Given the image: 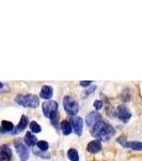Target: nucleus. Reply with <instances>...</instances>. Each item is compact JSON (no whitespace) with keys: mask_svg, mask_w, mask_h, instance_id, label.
I'll list each match as a JSON object with an SVG mask.
<instances>
[{"mask_svg":"<svg viewBox=\"0 0 142 161\" xmlns=\"http://www.w3.org/2000/svg\"><path fill=\"white\" fill-rule=\"evenodd\" d=\"M91 134L94 137L99 139V141H107L114 134V128L110 124H107L106 121L100 119L97 121L91 129Z\"/></svg>","mask_w":142,"mask_h":161,"instance_id":"obj_1","label":"nucleus"},{"mask_svg":"<svg viewBox=\"0 0 142 161\" xmlns=\"http://www.w3.org/2000/svg\"><path fill=\"white\" fill-rule=\"evenodd\" d=\"M43 113L44 115L47 118L50 119L51 124L53 125V127L57 128V125H58V103L53 100H46L45 102H43L42 104Z\"/></svg>","mask_w":142,"mask_h":161,"instance_id":"obj_2","label":"nucleus"},{"mask_svg":"<svg viewBox=\"0 0 142 161\" xmlns=\"http://www.w3.org/2000/svg\"><path fill=\"white\" fill-rule=\"evenodd\" d=\"M14 100L17 104L24 106V108H35L40 104L38 98L35 95H32V93H28V95H17Z\"/></svg>","mask_w":142,"mask_h":161,"instance_id":"obj_3","label":"nucleus"},{"mask_svg":"<svg viewBox=\"0 0 142 161\" xmlns=\"http://www.w3.org/2000/svg\"><path fill=\"white\" fill-rule=\"evenodd\" d=\"M63 106H64V110H65V112L68 115L75 116L78 113V110H79L78 103H77L76 100H74L73 98L69 97V96H65V97L63 98Z\"/></svg>","mask_w":142,"mask_h":161,"instance_id":"obj_4","label":"nucleus"},{"mask_svg":"<svg viewBox=\"0 0 142 161\" xmlns=\"http://www.w3.org/2000/svg\"><path fill=\"white\" fill-rule=\"evenodd\" d=\"M14 145H15V149H16L17 154H18L20 157V161H27L28 158H29V154H30L27 146L22 142L20 139L15 140Z\"/></svg>","mask_w":142,"mask_h":161,"instance_id":"obj_5","label":"nucleus"},{"mask_svg":"<svg viewBox=\"0 0 142 161\" xmlns=\"http://www.w3.org/2000/svg\"><path fill=\"white\" fill-rule=\"evenodd\" d=\"M68 123L71 124V126H72V130H74V132L77 134V136H81L82 128H84V121H82V118L78 117V116H72V117L69 118Z\"/></svg>","mask_w":142,"mask_h":161,"instance_id":"obj_6","label":"nucleus"},{"mask_svg":"<svg viewBox=\"0 0 142 161\" xmlns=\"http://www.w3.org/2000/svg\"><path fill=\"white\" fill-rule=\"evenodd\" d=\"M117 116L120 118L121 121L127 123L131 117V113L126 105H120V106H118V108H117Z\"/></svg>","mask_w":142,"mask_h":161,"instance_id":"obj_7","label":"nucleus"},{"mask_svg":"<svg viewBox=\"0 0 142 161\" xmlns=\"http://www.w3.org/2000/svg\"><path fill=\"white\" fill-rule=\"evenodd\" d=\"M12 158V150L8 145L1 146L0 149V161H11Z\"/></svg>","mask_w":142,"mask_h":161,"instance_id":"obj_8","label":"nucleus"},{"mask_svg":"<svg viewBox=\"0 0 142 161\" xmlns=\"http://www.w3.org/2000/svg\"><path fill=\"white\" fill-rule=\"evenodd\" d=\"M99 120H100V115L97 113V112H91V113H89L87 116V119H86L87 125L90 127H93L97 121H99Z\"/></svg>","mask_w":142,"mask_h":161,"instance_id":"obj_9","label":"nucleus"},{"mask_svg":"<svg viewBox=\"0 0 142 161\" xmlns=\"http://www.w3.org/2000/svg\"><path fill=\"white\" fill-rule=\"evenodd\" d=\"M87 149L89 153H92V154H96L99 153L100 149H102V143H100L99 140H95V141H91L88 144Z\"/></svg>","mask_w":142,"mask_h":161,"instance_id":"obj_10","label":"nucleus"},{"mask_svg":"<svg viewBox=\"0 0 142 161\" xmlns=\"http://www.w3.org/2000/svg\"><path fill=\"white\" fill-rule=\"evenodd\" d=\"M27 125H28V117L26 115H23L18 125H17V127L16 128H14V130H13L12 134H15V133H17V132H22L23 130H25L26 127H27Z\"/></svg>","mask_w":142,"mask_h":161,"instance_id":"obj_11","label":"nucleus"},{"mask_svg":"<svg viewBox=\"0 0 142 161\" xmlns=\"http://www.w3.org/2000/svg\"><path fill=\"white\" fill-rule=\"evenodd\" d=\"M40 97L43 98V99H50L53 97V87L48 86V85H44L42 87V90H41Z\"/></svg>","mask_w":142,"mask_h":161,"instance_id":"obj_12","label":"nucleus"},{"mask_svg":"<svg viewBox=\"0 0 142 161\" xmlns=\"http://www.w3.org/2000/svg\"><path fill=\"white\" fill-rule=\"evenodd\" d=\"M14 130V125L11 121L8 120H2L1 127H0V133H8V132H13Z\"/></svg>","mask_w":142,"mask_h":161,"instance_id":"obj_13","label":"nucleus"},{"mask_svg":"<svg viewBox=\"0 0 142 161\" xmlns=\"http://www.w3.org/2000/svg\"><path fill=\"white\" fill-rule=\"evenodd\" d=\"M24 142H25V144L27 145V146L32 147L38 143V140H37V137H35V136H33L31 132H27L25 137H24Z\"/></svg>","mask_w":142,"mask_h":161,"instance_id":"obj_14","label":"nucleus"},{"mask_svg":"<svg viewBox=\"0 0 142 161\" xmlns=\"http://www.w3.org/2000/svg\"><path fill=\"white\" fill-rule=\"evenodd\" d=\"M125 147H128V148H131L134 150H141L142 152V143L138 142V141H133V142H127L124 144Z\"/></svg>","mask_w":142,"mask_h":161,"instance_id":"obj_15","label":"nucleus"},{"mask_svg":"<svg viewBox=\"0 0 142 161\" xmlns=\"http://www.w3.org/2000/svg\"><path fill=\"white\" fill-rule=\"evenodd\" d=\"M61 130L64 136H68L72 133V126L68 123V120H63L61 123Z\"/></svg>","mask_w":142,"mask_h":161,"instance_id":"obj_16","label":"nucleus"},{"mask_svg":"<svg viewBox=\"0 0 142 161\" xmlns=\"http://www.w3.org/2000/svg\"><path fill=\"white\" fill-rule=\"evenodd\" d=\"M68 158L71 161H79L78 152H77V150L75 149V148L68 149Z\"/></svg>","mask_w":142,"mask_h":161,"instance_id":"obj_17","label":"nucleus"},{"mask_svg":"<svg viewBox=\"0 0 142 161\" xmlns=\"http://www.w3.org/2000/svg\"><path fill=\"white\" fill-rule=\"evenodd\" d=\"M30 129H31V131H32L33 133H38V132H41V130H42L41 126L37 123V121H31Z\"/></svg>","mask_w":142,"mask_h":161,"instance_id":"obj_18","label":"nucleus"},{"mask_svg":"<svg viewBox=\"0 0 142 161\" xmlns=\"http://www.w3.org/2000/svg\"><path fill=\"white\" fill-rule=\"evenodd\" d=\"M38 147L40 150H42V152H46V150L48 149V147H49V145H48V143L46 141H38L37 143Z\"/></svg>","mask_w":142,"mask_h":161,"instance_id":"obj_19","label":"nucleus"},{"mask_svg":"<svg viewBox=\"0 0 142 161\" xmlns=\"http://www.w3.org/2000/svg\"><path fill=\"white\" fill-rule=\"evenodd\" d=\"M94 108H96V110H100V108H103V101L100 100H97L94 102Z\"/></svg>","mask_w":142,"mask_h":161,"instance_id":"obj_20","label":"nucleus"},{"mask_svg":"<svg viewBox=\"0 0 142 161\" xmlns=\"http://www.w3.org/2000/svg\"><path fill=\"white\" fill-rule=\"evenodd\" d=\"M91 85V82L90 80H84V82H80V86L82 87H88Z\"/></svg>","mask_w":142,"mask_h":161,"instance_id":"obj_21","label":"nucleus"},{"mask_svg":"<svg viewBox=\"0 0 142 161\" xmlns=\"http://www.w3.org/2000/svg\"><path fill=\"white\" fill-rule=\"evenodd\" d=\"M95 89H96V86H92L91 88H89V89L87 90V95H89V93L93 92H94Z\"/></svg>","mask_w":142,"mask_h":161,"instance_id":"obj_22","label":"nucleus"},{"mask_svg":"<svg viewBox=\"0 0 142 161\" xmlns=\"http://www.w3.org/2000/svg\"><path fill=\"white\" fill-rule=\"evenodd\" d=\"M3 87V84H2V83H0V88H2Z\"/></svg>","mask_w":142,"mask_h":161,"instance_id":"obj_23","label":"nucleus"}]
</instances>
